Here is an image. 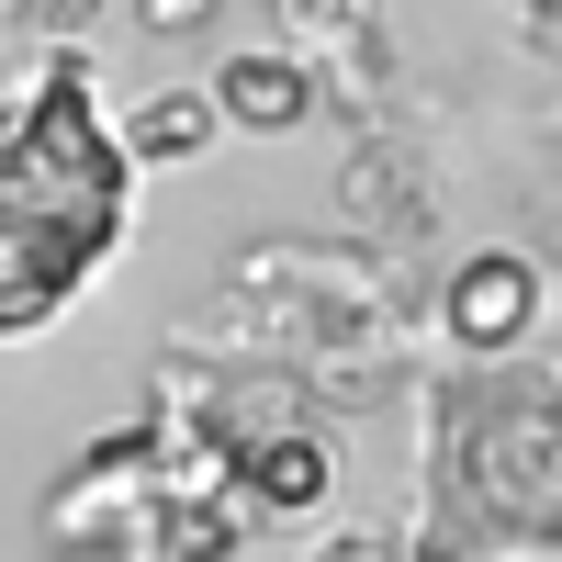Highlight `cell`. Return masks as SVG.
I'll return each mask as SVG.
<instances>
[{
  "label": "cell",
  "mask_w": 562,
  "mask_h": 562,
  "mask_svg": "<svg viewBox=\"0 0 562 562\" xmlns=\"http://www.w3.org/2000/svg\"><path fill=\"white\" fill-rule=\"evenodd\" d=\"M124 237H135V147L90 102V68L45 57L23 90H0V338L57 326Z\"/></svg>",
  "instance_id": "cell-1"
},
{
  "label": "cell",
  "mask_w": 562,
  "mask_h": 562,
  "mask_svg": "<svg viewBox=\"0 0 562 562\" xmlns=\"http://www.w3.org/2000/svg\"><path fill=\"white\" fill-rule=\"evenodd\" d=\"M529 315H540V270H529L518 248H484V259L450 270V338H461V349H484V360L518 349Z\"/></svg>",
  "instance_id": "cell-3"
},
{
  "label": "cell",
  "mask_w": 562,
  "mask_h": 562,
  "mask_svg": "<svg viewBox=\"0 0 562 562\" xmlns=\"http://www.w3.org/2000/svg\"><path fill=\"white\" fill-rule=\"evenodd\" d=\"M439 484L495 540H562V383L484 371L439 405Z\"/></svg>",
  "instance_id": "cell-2"
},
{
  "label": "cell",
  "mask_w": 562,
  "mask_h": 562,
  "mask_svg": "<svg viewBox=\"0 0 562 562\" xmlns=\"http://www.w3.org/2000/svg\"><path fill=\"white\" fill-rule=\"evenodd\" d=\"M326 562H394L383 540H338V551H326Z\"/></svg>",
  "instance_id": "cell-8"
},
{
  "label": "cell",
  "mask_w": 562,
  "mask_h": 562,
  "mask_svg": "<svg viewBox=\"0 0 562 562\" xmlns=\"http://www.w3.org/2000/svg\"><path fill=\"white\" fill-rule=\"evenodd\" d=\"M214 113L237 124V135H293V124L315 113V79H304L293 57H225V68H214Z\"/></svg>",
  "instance_id": "cell-5"
},
{
  "label": "cell",
  "mask_w": 562,
  "mask_h": 562,
  "mask_svg": "<svg viewBox=\"0 0 562 562\" xmlns=\"http://www.w3.org/2000/svg\"><path fill=\"white\" fill-rule=\"evenodd\" d=\"M214 135H225L214 90H158V102H147V113L124 124V147H135V158H203Z\"/></svg>",
  "instance_id": "cell-6"
},
{
  "label": "cell",
  "mask_w": 562,
  "mask_h": 562,
  "mask_svg": "<svg viewBox=\"0 0 562 562\" xmlns=\"http://www.w3.org/2000/svg\"><path fill=\"white\" fill-rule=\"evenodd\" d=\"M135 12H147V34H192V23L214 12V0H135Z\"/></svg>",
  "instance_id": "cell-7"
},
{
  "label": "cell",
  "mask_w": 562,
  "mask_h": 562,
  "mask_svg": "<svg viewBox=\"0 0 562 562\" xmlns=\"http://www.w3.org/2000/svg\"><path fill=\"white\" fill-rule=\"evenodd\" d=\"M225 473H248V495L270 518H304V506H326L338 461H326L315 428H259V439H225Z\"/></svg>",
  "instance_id": "cell-4"
}]
</instances>
